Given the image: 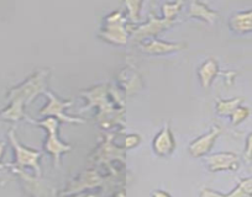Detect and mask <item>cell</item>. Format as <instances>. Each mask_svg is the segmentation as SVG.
I'll return each mask as SVG.
<instances>
[{
    "mask_svg": "<svg viewBox=\"0 0 252 197\" xmlns=\"http://www.w3.org/2000/svg\"><path fill=\"white\" fill-rule=\"evenodd\" d=\"M48 72L41 71L33 74L24 84L11 89L8 94L10 105L0 112V117L6 121H18L24 116V105L45 91V81Z\"/></svg>",
    "mask_w": 252,
    "mask_h": 197,
    "instance_id": "6da1fadb",
    "label": "cell"
},
{
    "mask_svg": "<svg viewBox=\"0 0 252 197\" xmlns=\"http://www.w3.org/2000/svg\"><path fill=\"white\" fill-rule=\"evenodd\" d=\"M29 121H31L32 123L37 124V126L43 127V128L47 129L48 132V138L46 141L45 144V149L50 153L53 157V160H55V167H60L61 162V154L66 152H71L72 147L69 144L63 143L58 139L57 137V127H58V120L55 119V117H47L43 121H33L30 117H26Z\"/></svg>",
    "mask_w": 252,
    "mask_h": 197,
    "instance_id": "7a4b0ae2",
    "label": "cell"
},
{
    "mask_svg": "<svg viewBox=\"0 0 252 197\" xmlns=\"http://www.w3.org/2000/svg\"><path fill=\"white\" fill-rule=\"evenodd\" d=\"M9 139H10L14 150H15V165L18 167V169H23L25 167H31L36 172L37 176L40 177L41 168L40 164H38V159L41 157V153L37 152V150L28 149L26 147L21 146L19 143L14 131L9 132Z\"/></svg>",
    "mask_w": 252,
    "mask_h": 197,
    "instance_id": "3957f363",
    "label": "cell"
},
{
    "mask_svg": "<svg viewBox=\"0 0 252 197\" xmlns=\"http://www.w3.org/2000/svg\"><path fill=\"white\" fill-rule=\"evenodd\" d=\"M105 41L115 45H125L127 41V31L125 30V20L120 11H114L106 19V28L100 32Z\"/></svg>",
    "mask_w": 252,
    "mask_h": 197,
    "instance_id": "277c9868",
    "label": "cell"
},
{
    "mask_svg": "<svg viewBox=\"0 0 252 197\" xmlns=\"http://www.w3.org/2000/svg\"><path fill=\"white\" fill-rule=\"evenodd\" d=\"M46 95L48 96V102L47 106L43 107L42 110L40 111V114L42 116H50V117H57V120L62 122H74V123H82V120L79 119H73V117H68L64 115V110L66 107H69L72 105V101H62L57 96L53 95L51 91H45Z\"/></svg>",
    "mask_w": 252,
    "mask_h": 197,
    "instance_id": "5b68a950",
    "label": "cell"
},
{
    "mask_svg": "<svg viewBox=\"0 0 252 197\" xmlns=\"http://www.w3.org/2000/svg\"><path fill=\"white\" fill-rule=\"evenodd\" d=\"M220 133H221V131H220L219 127H214L207 134L199 137V138L195 139L194 142L190 143V146H189V153L194 158H200L207 154V153H209Z\"/></svg>",
    "mask_w": 252,
    "mask_h": 197,
    "instance_id": "8992f818",
    "label": "cell"
},
{
    "mask_svg": "<svg viewBox=\"0 0 252 197\" xmlns=\"http://www.w3.org/2000/svg\"><path fill=\"white\" fill-rule=\"evenodd\" d=\"M205 162L212 172L236 170L239 168V157L234 153H217L208 157Z\"/></svg>",
    "mask_w": 252,
    "mask_h": 197,
    "instance_id": "52a82bcc",
    "label": "cell"
},
{
    "mask_svg": "<svg viewBox=\"0 0 252 197\" xmlns=\"http://www.w3.org/2000/svg\"><path fill=\"white\" fill-rule=\"evenodd\" d=\"M174 21L167 20V19H157L154 15H150L149 23L145 24V25L140 26L139 28L134 31V38L137 40H144L145 37H151V36L157 35L161 31L166 30V28L171 27L173 25Z\"/></svg>",
    "mask_w": 252,
    "mask_h": 197,
    "instance_id": "ba28073f",
    "label": "cell"
},
{
    "mask_svg": "<svg viewBox=\"0 0 252 197\" xmlns=\"http://www.w3.org/2000/svg\"><path fill=\"white\" fill-rule=\"evenodd\" d=\"M176 148V141L173 138L168 124L162 128V131L155 137L154 150L158 157H168Z\"/></svg>",
    "mask_w": 252,
    "mask_h": 197,
    "instance_id": "9c48e42d",
    "label": "cell"
},
{
    "mask_svg": "<svg viewBox=\"0 0 252 197\" xmlns=\"http://www.w3.org/2000/svg\"><path fill=\"white\" fill-rule=\"evenodd\" d=\"M186 47L184 43H169L159 40H151L146 43L140 45L142 51L149 54H164L171 53L174 51H181L182 48Z\"/></svg>",
    "mask_w": 252,
    "mask_h": 197,
    "instance_id": "30bf717a",
    "label": "cell"
},
{
    "mask_svg": "<svg viewBox=\"0 0 252 197\" xmlns=\"http://www.w3.org/2000/svg\"><path fill=\"white\" fill-rule=\"evenodd\" d=\"M229 26L232 31L237 33L252 32V10L241 11L232 15Z\"/></svg>",
    "mask_w": 252,
    "mask_h": 197,
    "instance_id": "8fae6325",
    "label": "cell"
},
{
    "mask_svg": "<svg viewBox=\"0 0 252 197\" xmlns=\"http://www.w3.org/2000/svg\"><path fill=\"white\" fill-rule=\"evenodd\" d=\"M219 72V66H218L217 61L213 58L208 59L204 64L198 71V75H199V80L202 83V86L204 89H208L213 83V79L217 75Z\"/></svg>",
    "mask_w": 252,
    "mask_h": 197,
    "instance_id": "7c38bea8",
    "label": "cell"
},
{
    "mask_svg": "<svg viewBox=\"0 0 252 197\" xmlns=\"http://www.w3.org/2000/svg\"><path fill=\"white\" fill-rule=\"evenodd\" d=\"M189 14L193 18H198L202 19V20L207 21V23L213 24L215 23L218 18H219V14L217 11H213L208 8L205 4L203 3H198V1H193L189 5Z\"/></svg>",
    "mask_w": 252,
    "mask_h": 197,
    "instance_id": "4fadbf2b",
    "label": "cell"
},
{
    "mask_svg": "<svg viewBox=\"0 0 252 197\" xmlns=\"http://www.w3.org/2000/svg\"><path fill=\"white\" fill-rule=\"evenodd\" d=\"M14 172L16 174H19L21 176V179L26 182V186H28V190L30 191V194L32 195L33 197H52L48 192V189H45V185H42V182H40L38 180L31 179L29 175H26L25 172H21L20 169H14Z\"/></svg>",
    "mask_w": 252,
    "mask_h": 197,
    "instance_id": "5bb4252c",
    "label": "cell"
},
{
    "mask_svg": "<svg viewBox=\"0 0 252 197\" xmlns=\"http://www.w3.org/2000/svg\"><path fill=\"white\" fill-rule=\"evenodd\" d=\"M242 102H244L242 98H235L231 100H219L217 102V112L221 116H229Z\"/></svg>",
    "mask_w": 252,
    "mask_h": 197,
    "instance_id": "9a60e30c",
    "label": "cell"
},
{
    "mask_svg": "<svg viewBox=\"0 0 252 197\" xmlns=\"http://www.w3.org/2000/svg\"><path fill=\"white\" fill-rule=\"evenodd\" d=\"M79 177L82 179V182H78V184L74 185V187L71 189V192L79 191V190H83L84 187L89 189V187H93L101 182V179L98 176V174L95 172H86Z\"/></svg>",
    "mask_w": 252,
    "mask_h": 197,
    "instance_id": "2e32d148",
    "label": "cell"
},
{
    "mask_svg": "<svg viewBox=\"0 0 252 197\" xmlns=\"http://www.w3.org/2000/svg\"><path fill=\"white\" fill-rule=\"evenodd\" d=\"M250 115H251V110H250L249 107L239 106L231 115H230V116H231V123L237 126V124H240L241 122H244Z\"/></svg>",
    "mask_w": 252,
    "mask_h": 197,
    "instance_id": "e0dca14e",
    "label": "cell"
},
{
    "mask_svg": "<svg viewBox=\"0 0 252 197\" xmlns=\"http://www.w3.org/2000/svg\"><path fill=\"white\" fill-rule=\"evenodd\" d=\"M182 5H183V3H182V1H177V3H167V4H164V5L162 6V9H163L164 19H167V20H172V21H173V18L177 15V14L179 13V10H181Z\"/></svg>",
    "mask_w": 252,
    "mask_h": 197,
    "instance_id": "ac0fdd59",
    "label": "cell"
},
{
    "mask_svg": "<svg viewBox=\"0 0 252 197\" xmlns=\"http://www.w3.org/2000/svg\"><path fill=\"white\" fill-rule=\"evenodd\" d=\"M125 5L129 8V18L131 21L139 20V13L140 8H141L142 3L140 1H126Z\"/></svg>",
    "mask_w": 252,
    "mask_h": 197,
    "instance_id": "d6986e66",
    "label": "cell"
},
{
    "mask_svg": "<svg viewBox=\"0 0 252 197\" xmlns=\"http://www.w3.org/2000/svg\"><path fill=\"white\" fill-rule=\"evenodd\" d=\"M239 186L241 187V190L246 194L247 197H252V177L241 180Z\"/></svg>",
    "mask_w": 252,
    "mask_h": 197,
    "instance_id": "ffe728a7",
    "label": "cell"
},
{
    "mask_svg": "<svg viewBox=\"0 0 252 197\" xmlns=\"http://www.w3.org/2000/svg\"><path fill=\"white\" fill-rule=\"evenodd\" d=\"M244 157L246 159V162H251L252 160V132L247 136L246 149H245Z\"/></svg>",
    "mask_w": 252,
    "mask_h": 197,
    "instance_id": "44dd1931",
    "label": "cell"
},
{
    "mask_svg": "<svg viewBox=\"0 0 252 197\" xmlns=\"http://www.w3.org/2000/svg\"><path fill=\"white\" fill-rule=\"evenodd\" d=\"M140 143V136H136V134H131V136L126 137L125 142H124V147L125 148H134L135 146Z\"/></svg>",
    "mask_w": 252,
    "mask_h": 197,
    "instance_id": "7402d4cb",
    "label": "cell"
},
{
    "mask_svg": "<svg viewBox=\"0 0 252 197\" xmlns=\"http://www.w3.org/2000/svg\"><path fill=\"white\" fill-rule=\"evenodd\" d=\"M200 197H225V195L219 194V192L212 191V190L204 189L200 192Z\"/></svg>",
    "mask_w": 252,
    "mask_h": 197,
    "instance_id": "603a6c76",
    "label": "cell"
},
{
    "mask_svg": "<svg viewBox=\"0 0 252 197\" xmlns=\"http://www.w3.org/2000/svg\"><path fill=\"white\" fill-rule=\"evenodd\" d=\"M225 197H247L246 194L241 190V187L237 185V187L235 190H232L229 195H225Z\"/></svg>",
    "mask_w": 252,
    "mask_h": 197,
    "instance_id": "cb8c5ba5",
    "label": "cell"
},
{
    "mask_svg": "<svg viewBox=\"0 0 252 197\" xmlns=\"http://www.w3.org/2000/svg\"><path fill=\"white\" fill-rule=\"evenodd\" d=\"M152 197H172L168 192L161 191V190H157V191L152 192Z\"/></svg>",
    "mask_w": 252,
    "mask_h": 197,
    "instance_id": "d4e9b609",
    "label": "cell"
},
{
    "mask_svg": "<svg viewBox=\"0 0 252 197\" xmlns=\"http://www.w3.org/2000/svg\"><path fill=\"white\" fill-rule=\"evenodd\" d=\"M4 147H5V143H4V142H0V158H1V155H3ZM3 168H4V165L0 164V170L3 169Z\"/></svg>",
    "mask_w": 252,
    "mask_h": 197,
    "instance_id": "484cf974",
    "label": "cell"
},
{
    "mask_svg": "<svg viewBox=\"0 0 252 197\" xmlns=\"http://www.w3.org/2000/svg\"><path fill=\"white\" fill-rule=\"evenodd\" d=\"M78 197H100V195H82Z\"/></svg>",
    "mask_w": 252,
    "mask_h": 197,
    "instance_id": "4316f807",
    "label": "cell"
}]
</instances>
